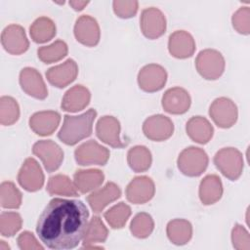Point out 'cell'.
Returning a JSON list of instances; mask_svg holds the SVG:
<instances>
[{"instance_id": "cell-1", "label": "cell", "mask_w": 250, "mask_h": 250, "mask_svg": "<svg viewBox=\"0 0 250 250\" xmlns=\"http://www.w3.org/2000/svg\"><path fill=\"white\" fill-rule=\"evenodd\" d=\"M88 217L89 211L81 200L54 198L39 216L36 232L48 248L72 249L84 237Z\"/></svg>"}, {"instance_id": "cell-2", "label": "cell", "mask_w": 250, "mask_h": 250, "mask_svg": "<svg viewBox=\"0 0 250 250\" xmlns=\"http://www.w3.org/2000/svg\"><path fill=\"white\" fill-rule=\"evenodd\" d=\"M96 116L97 111L93 108L78 116L64 115L58 138L67 146H74L92 134L93 122Z\"/></svg>"}, {"instance_id": "cell-3", "label": "cell", "mask_w": 250, "mask_h": 250, "mask_svg": "<svg viewBox=\"0 0 250 250\" xmlns=\"http://www.w3.org/2000/svg\"><path fill=\"white\" fill-rule=\"evenodd\" d=\"M214 163L221 173L231 181L237 180L243 170L242 153L234 147L220 149L214 156Z\"/></svg>"}, {"instance_id": "cell-4", "label": "cell", "mask_w": 250, "mask_h": 250, "mask_svg": "<svg viewBox=\"0 0 250 250\" xmlns=\"http://www.w3.org/2000/svg\"><path fill=\"white\" fill-rule=\"evenodd\" d=\"M178 168L188 177L200 176L207 168L208 155L206 152L195 146L185 148L178 157Z\"/></svg>"}, {"instance_id": "cell-5", "label": "cell", "mask_w": 250, "mask_h": 250, "mask_svg": "<svg viewBox=\"0 0 250 250\" xmlns=\"http://www.w3.org/2000/svg\"><path fill=\"white\" fill-rule=\"evenodd\" d=\"M195 66L203 78L216 80L225 70V59L219 51L205 49L197 55Z\"/></svg>"}, {"instance_id": "cell-6", "label": "cell", "mask_w": 250, "mask_h": 250, "mask_svg": "<svg viewBox=\"0 0 250 250\" xmlns=\"http://www.w3.org/2000/svg\"><path fill=\"white\" fill-rule=\"evenodd\" d=\"M75 160L79 165H104L109 158V150L94 140L80 145L74 151Z\"/></svg>"}, {"instance_id": "cell-7", "label": "cell", "mask_w": 250, "mask_h": 250, "mask_svg": "<svg viewBox=\"0 0 250 250\" xmlns=\"http://www.w3.org/2000/svg\"><path fill=\"white\" fill-rule=\"evenodd\" d=\"M209 114L218 127L229 128L237 119V107L235 104L225 97L216 99L210 105Z\"/></svg>"}, {"instance_id": "cell-8", "label": "cell", "mask_w": 250, "mask_h": 250, "mask_svg": "<svg viewBox=\"0 0 250 250\" xmlns=\"http://www.w3.org/2000/svg\"><path fill=\"white\" fill-rule=\"evenodd\" d=\"M32 152L38 156L48 172L58 170L63 160V151L59 145L51 140H42L34 144Z\"/></svg>"}, {"instance_id": "cell-9", "label": "cell", "mask_w": 250, "mask_h": 250, "mask_svg": "<svg viewBox=\"0 0 250 250\" xmlns=\"http://www.w3.org/2000/svg\"><path fill=\"white\" fill-rule=\"evenodd\" d=\"M140 22L143 34L149 39H156L162 36L166 30L164 14L154 7L145 9L142 12Z\"/></svg>"}, {"instance_id": "cell-10", "label": "cell", "mask_w": 250, "mask_h": 250, "mask_svg": "<svg viewBox=\"0 0 250 250\" xmlns=\"http://www.w3.org/2000/svg\"><path fill=\"white\" fill-rule=\"evenodd\" d=\"M18 181L27 191L39 190L44 184V174L38 162L34 158H27L21 165Z\"/></svg>"}, {"instance_id": "cell-11", "label": "cell", "mask_w": 250, "mask_h": 250, "mask_svg": "<svg viewBox=\"0 0 250 250\" xmlns=\"http://www.w3.org/2000/svg\"><path fill=\"white\" fill-rule=\"evenodd\" d=\"M167 81V72L159 64L150 63L145 65L138 74V83L146 92H156L161 90Z\"/></svg>"}, {"instance_id": "cell-12", "label": "cell", "mask_w": 250, "mask_h": 250, "mask_svg": "<svg viewBox=\"0 0 250 250\" xmlns=\"http://www.w3.org/2000/svg\"><path fill=\"white\" fill-rule=\"evenodd\" d=\"M143 132L151 141H165L172 136L174 125L169 117L156 114L146 119L143 124Z\"/></svg>"}, {"instance_id": "cell-13", "label": "cell", "mask_w": 250, "mask_h": 250, "mask_svg": "<svg viewBox=\"0 0 250 250\" xmlns=\"http://www.w3.org/2000/svg\"><path fill=\"white\" fill-rule=\"evenodd\" d=\"M1 43L4 49L12 55H21L29 47L25 31L19 24H10L4 28L1 34Z\"/></svg>"}, {"instance_id": "cell-14", "label": "cell", "mask_w": 250, "mask_h": 250, "mask_svg": "<svg viewBox=\"0 0 250 250\" xmlns=\"http://www.w3.org/2000/svg\"><path fill=\"white\" fill-rule=\"evenodd\" d=\"M155 191L153 181L146 176L135 177L126 188V197L134 204H143L149 201Z\"/></svg>"}, {"instance_id": "cell-15", "label": "cell", "mask_w": 250, "mask_h": 250, "mask_svg": "<svg viewBox=\"0 0 250 250\" xmlns=\"http://www.w3.org/2000/svg\"><path fill=\"white\" fill-rule=\"evenodd\" d=\"M74 35L81 44L94 47L100 41V26L97 21L88 15L79 17L74 25Z\"/></svg>"}, {"instance_id": "cell-16", "label": "cell", "mask_w": 250, "mask_h": 250, "mask_svg": "<svg viewBox=\"0 0 250 250\" xmlns=\"http://www.w3.org/2000/svg\"><path fill=\"white\" fill-rule=\"evenodd\" d=\"M96 133L102 142L112 147L121 148L126 146L119 137L120 123L113 116L105 115L100 118L96 125Z\"/></svg>"}, {"instance_id": "cell-17", "label": "cell", "mask_w": 250, "mask_h": 250, "mask_svg": "<svg viewBox=\"0 0 250 250\" xmlns=\"http://www.w3.org/2000/svg\"><path fill=\"white\" fill-rule=\"evenodd\" d=\"M21 89L29 96L44 100L48 96V90L41 74L32 67H24L20 73Z\"/></svg>"}, {"instance_id": "cell-18", "label": "cell", "mask_w": 250, "mask_h": 250, "mask_svg": "<svg viewBox=\"0 0 250 250\" xmlns=\"http://www.w3.org/2000/svg\"><path fill=\"white\" fill-rule=\"evenodd\" d=\"M190 104L191 99L189 94L180 87L168 89L162 97V106L165 111L171 114H183L187 112Z\"/></svg>"}, {"instance_id": "cell-19", "label": "cell", "mask_w": 250, "mask_h": 250, "mask_svg": "<svg viewBox=\"0 0 250 250\" xmlns=\"http://www.w3.org/2000/svg\"><path fill=\"white\" fill-rule=\"evenodd\" d=\"M77 74V63L74 60L68 59L64 62L49 68L46 72V77L52 85L58 88H63L73 82Z\"/></svg>"}, {"instance_id": "cell-20", "label": "cell", "mask_w": 250, "mask_h": 250, "mask_svg": "<svg viewBox=\"0 0 250 250\" xmlns=\"http://www.w3.org/2000/svg\"><path fill=\"white\" fill-rule=\"evenodd\" d=\"M168 49L173 57L187 59L193 55L195 51V42L188 32L185 30H177L169 37Z\"/></svg>"}, {"instance_id": "cell-21", "label": "cell", "mask_w": 250, "mask_h": 250, "mask_svg": "<svg viewBox=\"0 0 250 250\" xmlns=\"http://www.w3.org/2000/svg\"><path fill=\"white\" fill-rule=\"evenodd\" d=\"M121 190L117 185L108 182L104 188L95 190L87 196V201L95 213L102 212L109 203L118 199Z\"/></svg>"}, {"instance_id": "cell-22", "label": "cell", "mask_w": 250, "mask_h": 250, "mask_svg": "<svg viewBox=\"0 0 250 250\" xmlns=\"http://www.w3.org/2000/svg\"><path fill=\"white\" fill-rule=\"evenodd\" d=\"M61 121V115L57 111L47 110L34 113L29 119L31 130L39 136H48L56 131Z\"/></svg>"}, {"instance_id": "cell-23", "label": "cell", "mask_w": 250, "mask_h": 250, "mask_svg": "<svg viewBox=\"0 0 250 250\" xmlns=\"http://www.w3.org/2000/svg\"><path fill=\"white\" fill-rule=\"evenodd\" d=\"M91 94L86 87L75 85L64 94L62 102V108L65 111L77 112L89 104Z\"/></svg>"}, {"instance_id": "cell-24", "label": "cell", "mask_w": 250, "mask_h": 250, "mask_svg": "<svg viewBox=\"0 0 250 250\" xmlns=\"http://www.w3.org/2000/svg\"><path fill=\"white\" fill-rule=\"evenodd\" d=\"M187 134L195 143L206 144L208 143L214 133L213 126L210 122L202 116H193L187 123Z\"/></svg>"}, {"instance_id": "cell-25", "label": "cell", "mask_w": 250, "mask_h": 250, "mask_svg": "<svg viewBox=\"0 0 250 250\" xmlns=\"http://www.w3.org/2000/svg\"><path fill=\"white\" fill-rule=\"evenodd\" d=\"M223 194V185L217 175H207L199 186V198L204 205L217 202Z\"/></svg>"}, {"instance_id": "cell-26", "label": "cell", "mask_w": 250, "mask_h": 250, "mask_svg": "<svg viewBox=\"0 0 250 250\" xmlns=\"http://www.w3.org/2000/svg\"><path fill=\"white\" fill-rule=\"evenodd\" d=\"M104 180V173L99 169L77 170L74 173V185L81 193L96 189L103 184Z\"/></svg>"}, {"instance_id": "cell-27", "label": "cell", "mask_w": 250, "mask_h": 250, "mask_svg": "<svg viewBox=\"0 0 250 250\" xmlns=\"http://www.w3.org/2000/svg\"><path fill=\"white\" fill-rule=\"evenodd\" d=\"M108 230L102 222L101 218L98 216L93 217L88 223L84 237H83V247L86 248H100L95 246L96 243H103L106 240Z\"/></svg>"}, {"instance_id": "cell-28", "label": "cell", "mask_w": 250, "mask_h": 250, "mask_svg": "<svg viewBox=\"0 0 250 250\" xmlns=\"http://www.w3.org/2000/svg\"><path fill=\"white\" fill-rule=\"evenodd\" d=\"M167 236L169 240L176 245H184L188 243L192 235L191 224L183 219H175L167 225Z\"/></svg>"}, {"instance_id": "cell-29", "label": "cell", "mask_w": 250, "mask_h": 250, "mask_svg": "<svg viewBox=\"0 0 250 250\" xmlns=\"http://www.w3.org/2000/svg\"><path fill=\"white\" fill-rule=\"evenodd\" d=\"M31 39L36 43H45L56 35V24L47 18L41 17L33 21L29 28Z\"/></svg>"}, {"instance_id": "cell-30", "label": "cell", "mask_w": 250, "mask_h": 250, "mask_svg": "<svg viewBox=\"0 0 250 250\" xmlns=\"http://www.w3.org/2000/svg\"><path fill=\"white\" fill-rule=\"evenodd\" d=\"M127 161L130 168L135 172H145L151 165V153L144 146H136L129 149Z\"/></svg>"}, {"instance_id": "cell-31", "label": "cell", "mask_w": 250, "mask_h": 250, "mask_svg": "<svg viewBox=\"0 0 250 250\" xmlns=\"http://www.w3.org/2000/svg\"><path fill=\"white\" fill-rule=\"evenodd\" d=\"M47 190L51 195L77 196V188L65 175H55L49 179Z\"/></svg>"}, {"instance_id": "cell-32", "label": "cell", "mask_w": 250, "mask_h": 250, "mask_svg": "<svg viewBox=\"0 0 250 250\" xmlns=\"http://www.w3.org/2000/svg\"><path fill=\"white\" fill-rule=\"evenodd\" d=\"M67 45L62 40H57L49 46L40 47L37 51L38 58L45 63L56 62L67 55Z\"/></svg>"}, {"instance_id": "cell-33", "label": "cell", "mask_w": 250, "mask_h": 250, "mask_svg": "<svg viewBox=\"0 0 250 250\" xmlns=\"http://www.w3.org/2000/svg\"><path fill=\"white\" fill-rule=\"evenodd\" d=\"M0 203L3 208L17 209L21 204V193L12 182H3L0 188Z\"/></svg>"}, {"instance_id": "cell-34", "label": "cell", "mask_w": 250, "mask_h": 250, "mask_svg": "<svg viewBox=\"0 0 250 250\" xmlns=\"http://www.w3.org/2000/svg\"><path fill=\"white\" fill-rule=\"evenodd\" d=\"M131 215V208L124 202H119L104 213V219L112 229H121Z\"/></svg>"}, {"instance_id": "cell-35", "label": "cell", "mask_w": 250, "mask_h": 250, "mask_svg": "<svg viewBox=\"0 0 250 250\" xmlns=\"http://www.w3.org/2000/svg\"><path fill=\"white\" fill-rule=\"evenodd\" d=\"M20 117V107L15 99L4 96L0 99V122L9 126L18 121Z\"/></svg>"}, {"instance_id": "cell-36", "label": "cell", "mask_w": 250, "mask_h": 250, "mask_svg": "<svg viewBox=\"0 0 250 250\" xmlns=\"http://www.w3.org/2000/svg\"><path fill=\"white\" fill-rule=\"evenodd\" d=\"M154 228V223L151 216L147 213L142 212L137 214L130 225L132 234L138 238H146L150 235Z\"/></svg>"}, {"instance_id": "cell-37", "label": "cell", "mask_w": 250, "mask_h": 250, "mask_svg": "<svg viewBox=\"0 0 250 250\" xmlns=\"http://www.w3.org/2000/svg\"><path fill=\"white\" fill-rule=\"evenodd\" d=\"M22 220L19 213L3 212L0 216V232L3 236H13L21 228Z\"/></svg>"}, {"instance_id": "cell-38", "label": "cell", "mask_w": 250, "mask_h": 250, "mask_svg": "<svg viewBox=\"0 0 250 250\" xmlns=\"http://www.w3.org/2000/svg\"><path fill=\"white\" fill-rule=\"evenodd\" d=\"M234 29L241 34H249L250 32V9L249 7L239 8L231 19Z\"/></svg>"}, {"instance_id": "cell-39", "label": "cell", "mask_w": 250, "mask_h": 250, "mask_svg": "<svg viewBox=\"0 0 250 250\" xmlns=\"http://www.w3.org/2000/svg\"><path fill=\"white\" fill-rule=\"evenodd\" d=\"M232 245L238 250L250 249V237L246 229L241 225H235L231 231Z\"/></svg>"}, {"instance_id": "cell-40", "label": "cell", "mask_w": 250, "mask_h": 250, "mask_svg": "<svg viewBox=\"0 0 250 250\" xmlns=\"http://www.w3.org/2000/svg\"><path fill=\"white\" fill-rule=\"evenodd\" d=\"M138 1H113V11L122 19L134 17L138 11Z\"/></svg>"}, {"instance_id": "cell-41", "label": "cell", "mask_w": 250, "mask_h": 250, "mask_svg": "<svg viewBox=\"0 0 250 250\" xmlns=\"http://www.w3.org/2000/svg\"><path fill=\"white\" fill-rule=\"evenodd\" d=\"M18 245L22 250H42L43 246L40 245L35 236L29 231L21 232L18 237Z\"/></svg>"}, {"instance_id": "cell-42", "label": "cell", "mask_w": 250, "mask_h": 250, "mask_svg": "<svg viewBox=\"0 0 250 250\" xmlns=\"http://www.w3.org/2000/svg\"><path fill=\"white\" fill-rule=\"evenodd\" d=\"M89 2L88 1H77V0H71L69 1V5L75 10V11H81L84 9L85 6H87Z\"/></svg>"}, {"instance_id": "cell-43", "label": "cell", "mask_w": 250, "mask_h": 250, "mask_svg": "<svg viewBox=\"0 0 250 250\" xmlns=\"http://www.w3.org/2000/svg\"><path fill=\"white\" fill-rule=\"evenodd\" d=\"M8 249H10L9 245H7V244L5 243V241L1 240V241H0V250H8Z\"/></svg>"}]
</instances>
